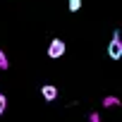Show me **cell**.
<instances>
[{
    "mask_svg": "<svg viewBox=\"0 0 122 122\" xmlns=\"http://www.w3.org/2000/svg\"><path fill=\"white\" fill-rule=\"evenodd\" d=\"M91 122H101V120H98V115H91Z\"/></svg>",
    "mask_w": 122,
    "mask_h": 122,
    "instance_id": "8",
    "label": "cell"
},
{
    "mask_svg": "<svg viewBox=\"0 0 122 122\" xmlns=\"http://www.w3.org/2000/svg\"><path fill=\"white\" fill-rule=\"evenodd\" d=\"M117 103H120V101H117L115 96H108V98L103 101V105H105V108H110V105H117Z\"/></svg>",
    "mask_w": 122,
    "mask_h": 122,
    "instance_id": "7",
    "label": "cell"
},
{
    "mask_svg": "<svg viewBox=\"0 0 122 122\" xmlns=\"http://www.w3.org/2000/svg\"><path fill=\"white\" fill-rule=\"evenodd\" d=\"M5 110H7V96H5V93H0V115H3Z\"/></svg>",
    "mask_w": 122,
    "mask_h": 122,
    "instance_id": "6",
    "label": "cell"
},
{
    "mask_svg": "<svg viewBox=\"0 0 122 122\" xmlns=\"http://www.w3.org/2000/svg\"><path fill=\"white\" fill-rule=\"evenodd\" d=\"M108 55H110V60H120V57H122V41H120V29H115V31H112V41H110V46H108Z\"/></svg>",
    "mask_w": 122,
    "mask_h": 122,
    "instance_id": "1",
    "label": "cell"
},
{
    "mask_svg": "<svg viewBox=\"0 0 122 122\" xmlns=\"http://www.w3.org/2000/svg\"><path fill=\"white\" fill-rule=\"evenodd\" d=\"M81 10V0H70V12H79Z\"/></svg>",
    "mask_w": 122,
    "mask_h": 122,
    "instance_id": "5",
    "label": "cell"
},
{
    "mask_svg": "<svg viewBox=\"0 0 122 122\" xmlns=\"http://www.w3.org/2000/svg\"><path fill=\"white\" fill-rule=\"evenodd\" d=\"M65 50H67V48H65V41H62V38H53L50 46H48V57H50V60H57V57L65 55Z\"/></svg>",
    "mask_w": 122,
    "mask_h": 122,
    "instance_id": "2",
    "label": "cell"
},
{
    "mask_svg": "<svg viewBox=\"0 0 122 122\" xmlns=\"http://www.w3.org/2000/svg\"><path fill=\"white\" fill-rule=\"evenodd\" d=\"M41 96H43L46 101H55V98H57V89L50 86V84H43V86H41Z\"/></svg>",
    "mask_w": 122,
    "mask_h": 122,
    "instance_id": "3",
    "label": "cell"
},
{
    "mask_svg": "<svg viewBox=\"0 0 122 122\" xmlns=\"http://www.w3.org/2000/svg\"><path fill=\"white\" fill-rule=\"evenodd\" d=\"M7 67H10V60H7V55L3 50H0V70H7Z\"/></svg>",
    "mask_w": 122,
    "mask_h": 122,
    "instance_id": "4",
    "label": "cell"
}]
</instances>
